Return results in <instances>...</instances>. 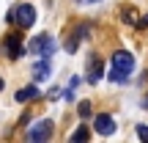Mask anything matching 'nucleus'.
<instances>
[{
    "label": "nucleus",
    "mask_w": 148,
    "mask_h": 143,
    "mask_svg": "<svg viewBox=\"0 0 148 143\" xmlns=\"http://www.w3.org/2000/svg\"><path fill=\"white\" fill-rule=\"evenodd\" d=\"M0 91H3V77H0Z\"/></svg>",
    "instance_id": "nucleus-17"
},
{
    "label": "nucleus",
    "mask_w": 148,
    "mask_h": 143,
    "mask_svg": "<svg viewBox=\"0 0 148 143\" xmlns=\"http://www.w3.org/2000/svg\"><path fill=\"white\" fill-rule=\"evenodd\" d=\"M55 39L49 36V33H41V36H36V39H30L27 41V53L30 55H41V58H49V55L55 53Z\"/></svg>",
    "instance_id": "nucleus-2"
},
{
    "label": "nucleus",
    "mask_w": 148,
    "mask_h": 143,
    "mask_svg": "<svg viewBox=\"0 0 148 143\" xmlns=\"http://www.w3.org/2000/svg\"><path fill=\"white\" fill-rule=\"evenodd\" d=\"M143 107H145V110H148V96H145V102H143Z\"/></svg>",
    "instance_id": "nucleus-16"
},
{
    "label": "nucleus",
    "mask_w": 148,
    "mask_h": 143,
    "mask_svg": "<svg viewBox=\"0 0 148 143\" xmlns=\"http://www.w3.org/2000/svg\"><path fill=\"white\" fill-rule=\"evenodd\" d=\"M90 22H79L77 28H74V30L69 33V39H66V53H74V50L79 47V41H82V39H88V30H90Z\"/></svg>",
    "instance_id": "nucleus-4"
},
{
    "label": "nucleus",
    "mask_w": 148,
    "mask_h": 143,
    "mask_svg": "<svg viewBox=\"0 0 148 143\" xmlns=\"http://www.w3.org/2000/svg\"><path fill=\"white\" fill-rule=\"evenodd\" d=\"M5 53H8V58H22L25 55V47H22V36L19 33H8V39H5Z\"/></svg>",
    "instance_id": "nucleus-7"
},
{
    "label": "nucleus",
    "mask_w": 148,
    "mask_h": 143,
    "mask_svg": "<svg viewBox=\"0 0 148 143\" xmlns=\"http://www.w3.org/2000/svg\"><path fill=\"white\" fill-rule=\"evenodd\" d=\"M137 135H140L143 140H148V127H137Z\"/></svg>",
    "instance_id": "nucleus-13"
},
{
    "label": "nucleus",
    "mask_w": 148,
    "mask_h": 143,
    "mask_svg": "<svg viewBox=\"0 0 148 143\" xmlns=\"http://www.w3.org/2000/svg\"><path fill=\"white\" fill-rule=\"evenodd\" d=\"M77 113H79V118H88L90 116V102H79V105H77Z\"/></svg>",
    "instance_id": "nucleus-12"
},
{
    "label": "nucleus",
    "mask_w": 148,
    "mask_h": 143,
    "mask_svg": "<svg viewBox=\"0 0 148 143\" xmlns=\"http://www.w3.org/2000/svg\"><path fill=\"white\" fill-rule=\"evenodd\" d=\"M85 80H88L90 85L101 80V61H99V58H93V61L88 64V77H85Z\"/></svg>",
    "instance_id": "nucleus-10"
},
{
    "label": "nucleus",
    "mask_w": 148,
    "mask_h": 143,
    "mask_svg": "<svg viewBox=\"0 0 148 143\" xmlns=\"http://www.w3.org/2000/svg\"><path fill=\"white\" fill-rule=\"evenodd\" d=\"M49 135H52V121H49V118H44V121L33 124V127L27 129V138H30V140H36V143L49 140Z\"/></svg>",
    "instance_id": "nucleus-5"
},
{
    "label": "nucleus",
    "mask_w": 148,
    "mask_h": 143,
    "mask_svg": "<svg viewBox=\"0 0 148 143\" xmlns=\"http://www.w3.org/2000/svg\"><path fill=\"white\" fill-rule=\"evenodd\" d=\"M38 88L36 85H25V88H19L16 91V102H22V105H25V102H30V99H38Z\"/></svg>",
    "instance_id": "nucleus-9"
},
{
    "label": "nucleus",
    "mask_w": 148,
    "mask_h": 143,
    "mask_svg": "<svg viewBox=\"0 0 148 143\" xmlns=\"http://www.w3.org/2000/svg\"><path fill=\"white\" fill-rule=\"evenodd\" d=\"M90 138V132H88V127H77L71 132V143H77V140H88Z\"/></svg>",
    "instance_id": "nucleus-11"
},
{
    "label": "nucleus",
    "mask_w": 148,
    "mask_h": 143,
    "mask_svg": "<svg viewBox=\"0 0 148 143\" xmlns=\"http://www.w3.org/2000/svg\"><path fill=\"white\" fill-rule=\"evenodd\" d=\"M79 3H99V0H79Z\"/></svg>",
    "instance_id": "nucleus-15"
},
{
    "label": "nucleus",
    "mask_w": 148,
    "mask_h": 143,
    "mask_svg": "<svg viewBox=\"0 0 148 143\" xmlns=\"http://www.w3.org/2000/svg\"><path fill=\"white\" fill-rule=\"evenodd\" d=\"M49 74H52V64H49V58H41L38 64H33V80H36V83L49 80Z\"/></svg>",
    "instance_id": "nucleus-8"
},
{
    "label": "nucleus",
    "mask_w": 148,
    "mask_h": 143,
    "mask_svg": "<svg viewBox=\"0 0 148 143\" xmlns=\"http://www.w3.org/2000/svg\"><path fill=\"white\" fill-rule=\"evenodd\" d=\"M93 129H96L99 135H104V138H107V135L115 132V118H112L110 113H99V116L93 118Z\"/></svg>",
    "instance_id": "nucleus-6"
},
{
    "label": "nucleus",
    "mask_w": 148,
    "mask_h": 143,
    "mask_svg": "<svg viewBox=\"0 0 148 143\" xmlns=\"http://www.w3.org/2000/svg\"><path fill=\"white\" fill-rule=\"evenodd\" d=\"M14 17H16V25L25 28V30L36 25V8H33L30 3H19V6L14 8Z\"/></svg>",
    "instance_id": "nucleus-3"
},
{
    "label": "nucleus",
    "mask_w": 148,
    "mask_h": 143,
    "mask_svg": "<svg viewBox=\"0 0 148 143\" xmlns=\"http://www.w3.org/2000/svg\"><path fill=\"white\" fill-rule=\"evenodd\" d=\"M137 28H148V14H145L143 19H140V22H137Z\"/></svg>",
    "instance_id": "nucleus-14"
},
{
    "label": "nucleus",
    "mask_w": 148,
    "mask_h": 143,
    "mask_svg": "<svg viewBox=\"0 0 148 143\" xmlns=\"http://www.w3.org/2000/svg\"><path fill=\"white\" fill-rule=\"evenodd\" d=\"M132 69H134V55L126 53V50H118L110 61V80L112 83H126Z\"/></svg>",
    "instance_id": "nucleus-1"
}]
</instances>
